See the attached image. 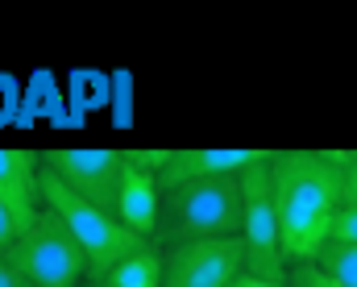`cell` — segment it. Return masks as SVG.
<instances>
[{"mask_svg":"<svg viewBox=\"0 0 357 287\" xmlns=\"http://www.w3.org/2000/svg\"><path fill=\"white\" fill-rule=\"evenodd\" d=\"M88 287H162V250L158 246H146V250L129 254L125 263L108 267Z\"/></svg>","mask_w":357,"mask_h":287,"instance_id":"8fae6325","label":"cell"},{"mask_svg":"<svg viewBox=\"0 0 357 287\" xmlns=\"http://www.w3.org/2000/svg\"><path fill=\"white\" fill-rule=\"evenodd\" d=\"M333 163L341 171V204H357V150H333Z\"/></svg>","mask_w":357,"mask_h":287,"instance_id":"5bb4252c","label":"cell"},{"mask_svg":"<svg viewBox=\"0 0 357 287\" xmlns=\"http://www.w3.org/2000/svg\"><path fill=\"white\" fill-rule=\"evenodd\" d=\"M307 267H312L324 284H333V287H357V246L324 242Z\"/></svg>","mask_w":357,"mask_h":287,"instance_id":"7c38bea8","label":"cell"},{"mask_svg":"<svg viewBox=\"0 0 357 287\" xmlns=\"http://www.w3.org/2000/svg\"><path fill=\"white\" fill-rule=\"evenodd\" d=\"M258 159H266V150L245 146V150H229V146H178L167 150L162 167H158V191L178 188V184H195V179H216V175H241L245 167H254Z\"/></svg>","mask_w":357,"mask_h":287,"instance_id":"ba28073f","label":"cell"},{"mask_svg":"<svg viewBox=\"0 0 357 287\" xmlns=\"http://www.w3.org/2000/svg\"><path fill=\"white\" fill-rule=\"evenodd\" d=\"M237 233H241L237 175H216V179H195V184H178V188L162 191L150 246L171 250V246H183V242L237 237Z\"/></svg>","mask_w":357,"mask_h":287,"instance_id":"7a4b0ae2","label":"cell"},{"mask_svg":"<svg viewBox=\"0 0 357 287\" xmlns=\"http://www.w3.org/2000/svg\"><path fill=\"white\" fill-rule=\"evenodd\" d=\"M17 237H21V229H17V221H13V212H8V208L0 204V254H8Z\"/></svg>","mask_w":357,"mask_h":287,"instance_id":"9a60e30c","label":"cell"},{"mask_svg":"<svg viewBox=\"0 0 357 287\" xmlns=\"http://www.w3.org/2000/svg\"><path fill=\"white\" fill-rule=\"evenodd\" d=\"M270 159V150H266ZM266 159H258L254 167H245L237 175L241 188V250H245V271L270 279V284H287V258H282V242H278V216H274V196H270V171Z\"/></svg>","mask_w":357,"mask_h":287,"instance_id":"5b68a950","label":"cell"},{"mask_svg":"<svg viewBox=\"0 0 357 287\" xmlns=\"http://www.w3.org/2000/svg\"><path fill=\"white\" fill-rule=\"evenodd\" d=\"M287 284H291V287H333V284H324L307 263H299L295 271H287Z\"/></svg>","mask_w":357,"mask_h":287,"instance_id":"2e32d148","label":"cell"},{"mask_svg":"<svg viewBox=\"0 0 357 287\" xmlns=\"http://www.w3.org/2000/svg\"><path fill=\"white\" fill-rule=\"evenodd\" d=\"M0 287H29L21 275H17V271H13V263H8L4 254H0Z\"/></svg>","mask_w":357,"mask_h":287,"instance_id":"e0dca14e","label":"cell"},{"mask_svg":"<svg viewBox=\"0 0 357 287\" xmlns=\"http://www.w3.org/2000/svg\"><path fill=\"white\" fill-rule=\"evenodd\" d=\"M38 175H42V154H33V150H0V204L13 212L21 233L42 212Z\"/></svg>","mask_w":357,"mask_h":287,"instance_id":"9c48e42d","label":"cell"},{"mask_svg":"<svg viewBox=\"0 0 357 287\" xmlns=\"http://www.w3.org/2000/svg\"><path fill=\"white\" fill-rule=\"evenodd\" d=\"M84 287H88V284H84Z\"/></svg>","mask_w":357,"mask_h":287,"instance_id":"d6986e66","label":"cell"},{"mask_svg":"<svg viewBox=\"0 0 357 287\" xmlns=\"http://www.w3.org/2000/svg\"><path fill=\"white\" fill-rule=\"evenodd\" d=\"M4 258L13 263V271L29 287H84V279H88V263H84L75 237L46 208L13 242V250Z\"/></svg>","mask_w":357,"mask_h":287,"instance_id":"277c9868","label":"cell"},{"mask_svg":"<svg viewBox=\"0 0 357 287\" xmlns=\"http://www.w3.org/2000/svg\"><path fill=\"white\" fill-rule=\"evenodd\" d=\"M324 242H337V246H357V204H341L333 225H328V237Z\"/></svg>","mask_w":357,"mask_h":287,"instance_id":"4fadbf2b","label":"cell"},{"mask_svg":"<svg viewBox=\"0 0 357 287\" xmlns=\"http://www.w3.org/2000/svg\"><path fill=\"white\" fill-rule=\"evenodd\" d=\"M241 271V237H204L162 250V287H229Z\"/></svg>","mask_w":357,"mask_h":287,"instance_id":"52a82bcc","label":"cell"},{"mask_svg":"<svg viewBox=\"0 0 357 287\" xmlns=\"http://www.w3.org/2000/svg\"><path fill=\"white\" fill-rule=\"evenodd\" d=\"M121 159H125V154H121ZM158 200H162L158 179H154L146 167H137V163H129V159H125V167H121V188H116V204H112V216H116L133 237L150 242V237H154V221H158Z\"/></svg>","mask_w":357,"mask_h":287,"instance_id":"30bf717a","label":"cell"},{"mask_svg":"<svg viewBox=\"0 0 357 287\" xmlns=\"http://www.w3.org/2000/svg\"><path fill=\"white\" fill-rule=\"evenodd\" d=\"M38 200H42V208L50 212V216H59V225L75 237V246H79V254H84V263H88V284H96L108 267H116V263H125L129 254H137V250H146L150 242H142V237H133L112 212H100L96 204L88 200H79L75 191H67L54 175H38Z\"/></svg>","mask_w":357,"mask_h":287,"instance_id":"3957f363","label":"cell"},{"mask_svg":"<svg viewBox=\"0 0 357 287\" xmlns=\"http://www.w3.org/2000/svg\"><path fill=\"white\" fill-rule=\"evenodd\" d=\"M121 167H125V159L112 146H63V150H46L42 154V171L54 175L79 200L96 204L100 212H112V204H116Z\"/></svg>","mask_w":357,"mask_h":287,"instance_id":"8992f818","label":"cell"},{"mask_svg":"<svg viewBox=\"0 0 357 287\" xmlns=\"http://www.w3.org/2000/svg\"><path fill=\"white\" fill-rule=\"evenodd\" d=\"M270 196L287 267L312 263L341 208V171L333 150H270Z\"/></svg>","mask_w":357,"mask_h":287,"instance_id":"6da1fadb","label":"cell"},{"mask_svg":"<svg viewBox=\"0 0 357 287\" xmlns=\"http://www.w3.org/2000/svg\"><path fill=\"white\" fill-rule=\"evenodd\" d=\"M229 287H291V284H270V279H258V275H250V271H241L237 279Z\"/></svg>","mask_w":357,"mask_h":287,"instance_id":"ac0fdd59","label":"cell"}]
</instances>
